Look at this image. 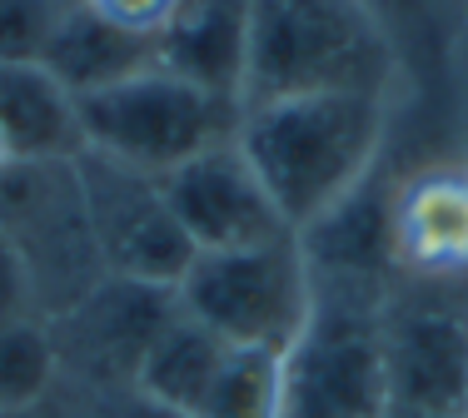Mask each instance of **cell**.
I'll return each instance as SVG.
<instances>
[{"instance_id":"obj_1","label":"cell","mask_w":468,"mask_h":418,"mask_svg":"<svg viewBox=\"0 0 468 418\" xmlns=\"http://www.w3.org/2000/svg\"><path fill=\"white\" fill-rule=\"evenodd\" d=\"M394 125V95L314 90L239 110L234 145L264 180L294 235L314 229L378 174Z\"/></svg>"},{"instance_id":"obj_2","label":"cell","mask_w":468,"mask_h":418,"mask_svg":"<svg viewBox=\"0 0 468 418\" xmlns=\"http://www.w3.org/2000/svg\"><path fill=\"white\" fill-rule=\"evenodd\" d=\"M399 50L364 0H244L239 110L314 90L394 95Z\"/></svg>"},{"instance_id":"obj_3","label":"cell","mask_w":468,"mask_h":418,"mask_svg":"<svg viewBox=\"0 0 468 418\" xmlns=\"http://www.w3.org/2000/svg\"><path fill=\"white\" fill-rule=\"evenodd\" d=\"M234 125H239V105L199 90L195 80L165 70V65H150V70L80 100L85 155L154 174V180L180 170L199 150L229 140Z\"/></svg>"},{"instance_id":"obj_4","label":"cell","mask_w":468,"mask_h":418,"mask_svg":"<svg viewBox=\"0 0 468 418\" xmlns=\"http://www.w3.org/2000/svg\"><path fill=\"white\" fill-rule=\"evenodd\" d=\"M180 314L205 324L234 349L289 354L314 314V279L299 239L260 249H215L195 255L175 284Z\"/></svg>"},{"instance_id":"obj_5","label":"cell","mask_w":468,"mask_h":418,"mask_svg":"<svg viewBox=\"0 0 468 418\" xmlns=\"http://www.w3.org/2000/svg\"><path fill=\"white\" fill-rule=\"evenodd\" d=\"M388 409L378 304L314 294V314L284 354L280 418H388Z\"/></svg>"},{"instance_id":"obj_6","label":"cell","mask_w":468,"mask_h":418,"mask_svg":"<svg viewBox=\"0 0 468 418\" xmlns=\"http://www.w3.org/2000/svg\"><path fill=\"white\" fill-rule=\"evenodd\" d=\"M394 409L468 418V284L394 279L378 304Z\"/></svg>"},{"instance_id":"obj_7","label":"cell","mask_w":468,"mask_h":418,"mask_svg":"<svg viewBox=\"0 0 468 418\" xmlns=\"http://www.w3.org/2000/svg\"><path fill=\"white\" fill-rule=\"evenodd\" d=\"M80 190L100 269L115 279L154 284V289H175L185 279L195 245L180 229L170 200H165V184L154 174L125 170L100 155H80Z\"/></svg>"},{"instance_id":"obj_8","label":"cell","mask_w":468,"mask_h":418,"mask_svg":"<svg viewBox=\"0 0 468 418\" xmlns=\"http://www.w3.org/2000/svg\"><path fill=\"white\" fill-rule=\"evenodd\" d=\"M160 184H165V200H170L180 229L195 245V255L260 249V245H280V239H299L284 225V214L274 209L270 190L254 174V164L244 160V150L234 145V135L199 150L195 160L170 170Z\"/></svg>"},{"instance_id":"obj_9","label":"cell","mask_w":468,"mask_h":418,"mask_svg":"<svg viewBox=\"0 0 468 418\" xmlns=\"http://www.w3.org/2000/svg\"><path fill=\"white\" fill-rule=\"evenodd\" d=\"M388 255L399 279L468 284V160H433L388 190Z\"/></svg>"},{"instance_id":"obj_10","label":"cell","mask_w":468,"mask_h":418,"mask_svg":"<svg viewBox=\"0 0 468 418\" xmlns=\"http://www.w3.org/2000/svg\"><path fill=\"white\" fill-rule=\"evenodd\" d=\"M180 314L175 289H154V284L135 279H105L95 289H85L65 314H55V329L75 334V354L80 364L100 379V393H115L135 383L140 359L150 354V344L160 339V329Z\"/></svg>"},{"instance_id":"obj_11","label":"cell","mask_w":468,"mask_h":418,"mask_svg":"<svg viewBox=\"0 0 468 418\" xmlns=\"http://www.w3.org/2000/svg\"><path fill=\"white\" fill-rule=\"evenodd\" d=\"M0 135L10 164H65L85 155L80 100L40 55L0 60Z\"/></svg>"},{"instance_id":"obj_12","label":"cell","mask_w":468,"mask_h":418,"mask_svg":"<svg viewBox=\"0 0 468 418\" xmlns=\"http://www.w3.org/2000/svg\"><path fill=\"white\" fill-rule=\"evenodd\" d=\"M40 60L60 75L75 100H85V95L105 90V85H120L130 75L160 65V46L135 40L125 30L105 26V20H95L80 0H65L50 36H46V46H40Z\"/></svg>"},{"instance_id":"obj_13","label":"cell","mask_w":468,"mask_h":418,"mask_svg":"<svg viewBox=\"0 0 468 418\" xmlns=\"http://www.w3.org/2000/svg\"><path fill=\"white\" fill-rule=\"evenodd\" d=\"M160 65L199 90L239 105L244 90V0H185L160 40Z\"/></svg>"},{"instance_id":"obj_14","label":"cell","mask_w":468,"mask_h":418,"mask_svg":"<svg viewBox=\"0 0 468 418\" xmlns=\"http://www.w3.org/2000/svg\"><path fill=\"white\" fill-rule=\"evenodd\" d=\"M225 354H229V344L219 334H209V329L195 324L189 314H175L170 324L160 329V339L150 344V354L140 359L130 393L199 418L209 389H215V373H219V364H225Z\"/></svg>"},{"instance_id":"obj_15","label":"cell","mask_w":468,"mask_h":418,"mask_svg":"<svg viewBox=\"0 0 468 418\" xmlns=\"http://www.w3.org/2000/svg\"><path fill=\"white\" fill-rule=\"evenodd\" d=\"M60 369L65 364L50 319H5L0 324V413L40 409Z\"/></svg>"},{"instance_id":"obj_16","label":"cell","mask_w":468,"mask_h":418,"mask_svg":"<svg viewBox=\"0 0 468 418\" xmlns=\"http://www.w3.org/2000/svg\"><path fill=\"white\" fill-rule=\"evenodd\" d=\"M280 389H284V354L229 344L199 418H280Z\"/></svg>"},{"instance_id":"obj_17","label":"cell","mask_w":468,"mask_h":418,"mask_svg":"<svg viewBox=\"0 0 468 418\" xmlns=\"http://www.w3.org/2000/svg\"><path fill=\"white\" fill-rule=\"evenodd\" d=\"M364 5L374 10V20L394 40L399 65H404V55L414 46H429V40H439L449 30L453 10L468 5V0H364Z\"/></svg>"},{"instance_id":"obj_18","label":"cell","mask_w":468,"mask_h":418,"mask_svg":"<svg viewBox=\"0 0 468 418\" xmlns=\"http://www.w3.org/2000/svg\"><path fill=\"white\" fill-rule=\"evenodd\" d=\"M65 0H0V60H30L46 46Z\"/></svg>"},{"instance_id":"obj_19","label":"cell","mask_w":468,"mask_h":418,"mask_svg":"<svg viewBox=\"0 0 468 418\" xmlns=\"http://www.w3.org/2000/svg\"><path fill=\"white\" fill-rule=\"evenodd\" d=\"M80 5L90 10L95 20H105V26H115V30H125V36H135V40L160 46L185 0H80Z\"/></svg>"},{"instance_id":"obj_20","label":"cell","mask_w":468,"mask_h":418,"mask_svg":"<svg viewBox=\"0 0 468 418\" xmlns=\"http://www.w3.org/2000/svg\"><path fill=\"white\" fill-rule=\"evenodd\" d=\"M5 319H46V304H40L36 274H30L20 245L10 239V229L0 225V324Z\"/></svg>"},{"instance_id":"obj_21","label":"cell","mask_w":468,"mask_h":418,"mask_svg":"<svg viewBox=\"0 0 468 418\" xmlns=\"http://www.w3.org/2000/svg\"><path fill=\"white\" fill-rule=\"evenodd\" d=\"M90 418H189V413L150 403V399H140V393H130V389H115V393H100Z\"/></svg>"},{"instance_id":"obj_22","label":"cell","mask_w":468,"mask_h":418,"mask_svg":"<svg viewBox=\"0 0 468 418\" xmlns=\"http://www.w3.org/2000/svg\"><path fill=\"white\" fill-rule=\"evenodd\" d=\"M388 418H443V413H414V409H388Z\"/></svg>"},{"instance_id":"obj_23","label":"cell","mask_w":468,"mask_h":418,"mask_svg":"<svg viewBox=\"0 0 468 418\" xmlns=\"http://www.w3.org/2000/svg\"><path fill=\"white\" fill-rule=\"evenodd\" d=\"M10 170V150H5V135H0V174Z\"/></svg>"},{"instance_id":"obj_24","label":"cell","mask_w":468,"mask_h":418,"mask_svg":"<svg viewBox=\"0 0 468 418\" xmlns=\"http://www.w3.org/2000/svg\"><path fill=\"white\" fill-rule=\"evenodd\" d=\"M0 418H30V413H0Z\"/></svg>"}]
</instances>
